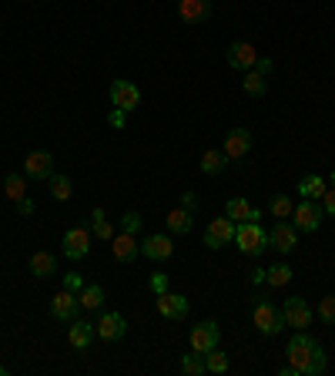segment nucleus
<instances>
[{"mask_svg":"<svg viewBox=\"0 0 335 376\" xmlns=\"http://www.w3.org/2000/svg\"><path fill=\"white\" fill-rule=\"evenodd\" d=\"M285 357H288V366H292L298 376H318V373H325V366H329V357H325L322 343L312 336H305V329H298L295 336L288 339Z\"/></svg>","mask_w":335,"mask_h":376,"instance_id":"obj_1","label":"nucleus"},{"mask_svg":"<svg viewBox=\"0 0 335 376\" xmlns=\"http://www.w3.org/2000/svg\"><path fill=\"white\" fill-rule=\"evenodd\" d=\"M235 245L245 256H261L268 249V232L259 222H238L235 226Z\"/></svg>","mask_w":335,"mask_h":376,"instance_id":"obj_2","label":"nucleus"},{"mask_svg":"<svg viewBox=\"0 0 335 376\" xmlns=\"http://www.w3.org/2000/svg\"><path fill=\"white\" fill-rule=\"evenodd\" d=\"M252 322L259 326V333L265 336H279L281 329H285V316H281V309H275L272 302H255V309H252Z\"/></svg>","mask_w":335,"mask_h":376,"instance_id":"obj_3","label":"nucleus"},{"mask_svg":"<svg viewBox=\"0 0 335 376\" xmlns=\"http://www.w3.org/2000/svg\"><path fill=\"white\" fill-rule=\"evenodd\" d=\"M322 215H325V208L316 205V198H302L295 208H292V226L298 232H316L322 226Z\"/></svg>","mask_w":335,"mask_h":376,"instance_id":"obj_4","label":"nucleus"},{"mask_svg":"<svg viewBox=\"0 0 335 376\" xmlns=\"http://www.w3.org/2000/svg\"><path fill=\"white\" fill-rule=\"evenodd\" d=\"M188 343H191V350H195V353H202V357L211 353V350L222 343V329H218V322H215V320L198 322V326L191 329V339H188Z\"/></svg>","mask_w":335,"mask_h":376,"instance_id":"obj_5","label":"nucleus"},{"mask_svg":"<svg viewBox=\"0 0 335 376\" xmlns=\"http://www.w3.org/2000/svg\"><path fill=\"white\" fill-rule=\"evenodd\" d=\"M91 235L94 232H88V228H67L64 232V239H60V249H64V256L67 259H84L88 252H91Z\"/></svg>","mask_w":335,"mask_h":376,"instance_id":"obj_6","label":"nucleus"},{"mask_svg":"<svg viewBox=\"0 0 335 376\" xmlns=\"http://www.w3.org/2000/svg\"><path fill=\"white\" fill-rule=\"evenodd\" d=\"M235 226H238V222H231L228 215H224V219H215V222L205 228L202 242H205L208 249H222V245L235 242Z\"/></svg>","mask_w":335,"mask_h":376,"instance_id":"obj_7","label":"nucleus"},{"mask_svg":"<svg viewBox=\"0 0 335 376\" xmlns=\"http://www.w3.org/2000/svg\"><path fill=\"white\" fill-rule=\"evenodd\" d=\"M281 316H285V326H295V329H305L312 322V306L302 299V296H288L285 306H281Z\"/></svg>","mask_w":335,"mask_h":376,"instance_id":"obj_8","label":"nucleus"},{"mask_svg":"<svg viewBox=\"0 0 335 376\" xmlns=\"http://www.w3.org/2000/svg\"><path fill=\"white\" fill-rule=\"evenodd\" d=\"M252 141H255V138H252L248 128H231L228 138H224V148L222 151L228 155V162H242L245 155L252 151Z\"/></svg>","mask_w":335,"mask_h":376,"instance_id":"obj_9","label":"nucleus"},{"mask_svg":"<svg viewBox=\"0 0 335 376\" xmlns=\"http://www.w3.org/2000/svg\"><path fill=\"white\" fill-rule=\"evenodd\" d=\"M108 94H111V104L121 108V111H134V108L141 104V91H138L131 81H114Z\"/></svg>","mask_w":335,"mask_h":376,"instance_id":"obj_10","label":"nucleus"},{"mask_svg":"<svg viewBox=\"0 0 335 376\" xmlns=\"http://www.w3.org/2000/svg\"><path fill=\"white\" fill-rule=\"evenodd\" d=\"M77 309H81V302H77V292H71V289L57 292L54 299H51V316L60 320V322H74L77 320Z\"/></svg>","mask_w":335,"mask_h":376,"instance_id":"obj_11","label":"nucleus"},{"mask_svg":"<svg viewBox=\"0 0 335 376\" xmlns=\"http://www.w3.org/2000/svg\"><path fill=\"white\" fill-rule=\"evenodd\" d=\"M24 175L27 178H51L54 175V155L51 151H31L27 162H24Z\"/></svg>","mask_w":335,"mask_h":376,"instance_id":"obj_12","label":"nucleus"},{"mask_svg":"<svg viewBox=\"0 0 335 376\" xmlns=\"http://www.w3.org/2000/svg\"><path fill=\"white\" fill-rule=\"evenodd\" d=\"M94 329H97V336L104 339V343H114V339H121L128 333V322L121 313H104L101 320L94 322Z\"/></svg>","mask_w":335,"mask_h":376,"instance_id":"obj_13","label":"nucleus"},{"mask_svg":"<svg viewBox=\"0 0 335 376\" xmlns=\"http://www.w3.org/2000/svg\"><path fill=\"white\" fill-rule=\"evenodd\" d=\"M255 61H259V54H255V47L248 40H235L228 47V68H235V71H252Z\"/></svg>","mask_w":335,"mask_h":376,"instance_id":"obj_14","label":"nucleus"},{"mask_svg":"<svg viewBox=\"0 0 335 376\" xmlns=\"http://www.w3.org/2000/svg\"><path fill=\"white\" fill-rule=\"evenodd\" d=\"M298 242V228L288 226V222H275V228L268 232V249L275 252H292Z\"/></svg>","mask_w":335,"mask_h":376,"instance_id":"obj_15","label":"nucleus"},{"mask_svg":"<svg viewBox=\"0 0 335 376\" xmlns=\"http://www.w3.org/2000/svg\"><path fill=\"white\" fill-rule=\"evenodd\" d=\"M154 306H158V313H161V316H165V320H185L188 316V299L185 296H174V292H158V302H154Z\"/></svg>","mask_w":335,"mask_h":376,"instance_id":"obj_16","label":"nucleus"},{"mask_svg":"<svg viewBox=\"0 0 335 376\" xmlns=\"http://www.w3.org/2000/svg\"><path fill=\"white\" fill-rule=\"evenodd\" d=\"M141 256L145 259H154V263H165L174 256V242L168 239V235H148L145 242H141Z\"/></svg>","mask_w":335,"mask_h":376,"instance_id":"obj_17","label":"nucleus"},{"mask_svg":"<svg viewBox=\"0 0 335 376\" xmlns=\"http://www.w3.org/2000/svg\"><path fill=\"white\" fill-rule=\"evenodd\" d=\"M111 252H114V259L117 263H134L138 259V252H141V245H138V239L131 235V232H117L111 239Z\"/></svg>","mask_w":335,"mask_h":376,"instance_id":"obj_18","label":"nucleus"},{"mask_svg":"<svg viewBox=\"0 0 335 376\" xmlns=\"http://www.w3.org/2000/svg\"><path fill=\"white\" fill-rule=\"evenodd\" d=\"M178 14L188 24H202L211 17V0H178Z\"/></svg>","mask_w":335,"mask_h":376,"instance_id":"obj_19","label":"nucleus"},{"mask_svg":"<svg viewBox=\"0 0 335 376\" xmlns=\"http://www.w3.org/2000/svg\"><path fill=\"white\" fill-rule=\"evenodd\" d=\"M94 336H97V329H94V322H88V320H74L71 322V333H67V339H71V346L74 350H91V343H94Z\"/></svg>","mask_w":335,"mask_h":376,"instance_id":"obj_20","label":"nucleus"},{"mask_svg":"<svg viewBox=\"0 0 335 376\" xmlns=\"http://www.w3.org/2000/svg\"><path fill=\"white\" fill-rule=\"evenodd\" d=\"M224 215L231 219V222H259L261 212L259 208H252L245 198H228V205H224Z\"/></svg>","mask_w":335,"mask_h":376,"instance_id":"obj_21","label":"nucleus"},{"mask_svg":"<svg viewBox=\"0 0 335 376\" xmlns=\"http://www.w3.org/2000/svg\"><path fill=\"white\" fill-rule=\"evenodd\" d=\"M31 272H34L38 279H47V276L57 272V259L51 252H34V256H31Z\"/></svg>","mask_w":335,"mask_h":376,"instance_id":"obj_22","label":"nucleus"},{"mask_svg":"<svg viewBox=\"0 0 335 376\" xmlns=\"http://www.w3.org/2000/svg\"><path fill=\"white\" fill-rule=\"evenodd\" d=\"M195 226V215L188 212V208H174V212H168V228L174 232V235H188Z\"/></svg>","mask_w":335,"mask_h":376,"instance_id":"obj_23","label":"nucleus"},{"mask_svg":"<svg viewBox=\"0 0 335 376\" xmlns=\"http://www.w3.org/2000/svg\"><path fill=\"white\" fill-rule=\"evenodd\" d=\"M3 195H7V202L17 205L20 198H27V178L24 175H7L3 178Z\"/></svg>","mask_w":335,"mask_h":376,"instance_id":"obj_24","label":"nucleus"},{"mask_svg":"<svg viewBox=\"0 0 335 376\" xmlns=\"http://www.w3.org/2000/svg\"><path fill=\"white\" fill-rule=\"evenodd\" d=\"M325 178H322V175H305V178H302V182H298V195H302V198H322V195H325Z\"/></svg>","mask_w":335,"mask_h":376,"instance_id":"obj_25","label":"nucleus"},{"mask_svg":"<svg viewBox=\"0 0 335 376\" xmlns=\"http://www.w3.org/2000/svg\"><path fill=\"white\" fill-rule=\"evenodd\" d=\"M224 165H228V155L218 148H211L202 155V171L205 175H218V171H224Z\"/></svg>","mask_w":335,"mask_h":376,"instance_id":"obj_26","label":"nucleus"},{"mask_svg":"<svg viewBox=\"0 0 335 376\" xmlns=\"http://www.w3.org/2000/svg\"><path fill=\"white\" fill-rule=\"evenodd\" d=\"M265 282H268V285H275V289L288 285V282H292V265H285V263L268 265V269H265Z\"/></svg>","mask_w":335,"mask_h":376,"instance_id":"obj_27","label":"nucleus"},{"mask_svg":"<svg viewBox=\"0 0 335 376\" xmlns=\"http://www.w3.org/2000/svg\"><path fill=\"white\" fill-rule=\"evenodd\" d=\"M77 302H81V309H101L104 289H101V285H84V289L77 292Z\"/></svg>","mask_w":335,"mask_h":376,"instance_id":"obj_28","label":"nucleus"},{"mask_svg":"<svg viewBox=\"0 0 335 376\" xmlns=\"http://www.w3.org/2000/svg\"><path fill=\"white\" fill-rule=\"evenodd\" d=\"M242 88H245V94H248V97H261L268 84H265V75H259V71L252 68V71H245V84H242Z\"/></svg>","mask_w":335,"mask_h":376,"instance_id":"obj_29","label":"nucleus"},{"mask_svg":"<svg viewBox=\"0 0 335 376\" xmlns=\"http://www.w3.org/2000/svg\"><path fill=\"white\" fill-rule=\"evenodd\" d=\"M292 198L288 195H272V202H268V212L275 215V222H285L288 215H292Z\"/></svg>","mask_w":335,"mask_h":376,"instance_id":"obj_30","label":"nucleus"},{"mask_svg":"<svg viewBox=\"0 0 335 376\" xmlns=\"http://www.w3.org/2000/svg\"><path fill=\"white\" fill-rule=\"evenodd\" d=\"M71 191H74V185H71L67 175H51V195H54L57 202H67Z\"/></svg>","mask_w":335,"mask_h":376,"instance_id":"obj_31","label":"nucleus"},{"mask_svg":"<svg viewBox=\"0 0 335 376\" xmlns=\"http://www.w3.org/2000/svg\"><path fill=\"white\" fill-rule=\"evenodd\" d=\"M205 370H208V373H218V376L228 373V357H224L218 346H215L211 353H205Z\"/></svg>","mask_w":335,"mask_h":376,"instance_id":"obj_32","label":"nucleus"},{"mask_svg":"<svg viewBox=\"0 0 335 376\" xmlns=\"http://www.w3.org/2000/svg\"><path fill=\"white\" fill-rule=\"evenodd\" d=\"M181 373H188V376H202V373H208V370H205V357L191 350V353H188V357L181 359Z\"/></svg>","mask_w":335,"mask_h":376,"instance_id":"obj_33","label":"nucleus"},{"mask_svg":"<svg viewBox=\"0 0 335 376\" xmlns=\"http://www.w3.org/2000/svg\"><path fill=\"white\" fill-rule=\"evenodd\" d=\"M318 316L325 326H335V296H325V299L318 302Z\"/></svg>","mask_w":335,"mask_h":376,"instance_id":"obj_34","label":"nucleus"},{"mask_svg":"<svg viewBox=\"0 0 335 376\" xmlns=\"http://www.w3.org/2000/svg\"><path fill=\"white\" fill-rule=\"evenodd\" d=\"M121 232L138 235V232H141V212H124V219H121Z\"/></svg>","mask_w":335,"mask_h":376,"instance_id":"obj_35","label":"nucleus"},{"mask_svg":"<svg viewBox=\"0 0 335 376\" xmlns=\"http://www.w3.org/2000/svg\"><path fill=\"white\" fill-rule=\"evenodd\" d=\"M94 235H97V239H108V242H111V239H114V228H111V222H108V219H101V222H94Z\"/></svg>","mask_w":335,"mask_h":376,"instance_id":"obj_36","label":"nucleus"},{"mask_svg":"<svg viewBox=\"0 0 335 376\" xmlns=\"http://www.w3.org/2000/svg\"><path fill=\"white\" fill-rule=\"evenodd\" d=\"M322 208H325V215H332L335 219V188H325V195H322Z\"/></svg>","mask_w":335,"mask_h":376,"instance_id":"obj_37","label":"nucleus"},{"mask_svg":"<svg viewBox=\"0 0 335 376\" xmlns=\"http://www.w3.org/2000/svg\"><path fill=\"white\" fill-rule=\"evenodd\" d=\"M181 208H188V212L195 215V212H198V195H195V191H185V195H181Z\"/></svg>","mask_w":335,"mask_h":376,"instance_id":"obj_38","label":"nucleus"},{"mask_svg":"<svg viewBox=\"0 0 335 376\" xmlns=\"http://www.w3.org/2000/svg\"><path fill=\"white\" fill-rule=\"evenodd\" d=\"M124 114H128V111H121V108H114V111L108 114V125H111V128H124Z\"/></svg>","mask_w":335,"mask_h":376,"instance_id":"obj_39","label":"nucleus"},{"mask_svg":"<svg viewBox=\"0 0 335 376\" xmlns=\"http://www.w3.org/2000/svg\"><path fill=\"white\" fill-rule=\"evenodd\" d=\"M64 289H71V292H81V289H84V282H81V276H77V272H71V276L64 279Z\"/></svg>","mask_w":335,"mask_h":376,"instance_id":"obj_40","label":"nucleus"},{"mask_svg":"<svg viewBox=\"0 0 335 376\" xmlns=\"http://www.w3.org/2000/svg\"><path fill=\"white\" fill-rule=\"evenodd\" d=\"M151 289H154V296H158V292H165V289H168V279L161 276V272H154V276H151Z\"/></svg>","mask_w":335,"mask_h":376,"instance_id":"obj_41","label":"nucleus"},{"mask_svg":"<svg viewBox=\"0 0 335 376\" xmlns=\"http://www.w3.org/2000/svg\"><path fill=\"white\" fill-rule=\"evenodd\" d=\"M34 208H38V205H34V198H20V202H17L20 215H34Z\"/></svg>","mask_w":335,"mask_h":376,"instance_id":"obj_42","label":"nucleus"},{"mask_svg":"<svg viewBox=\"0 0 335 376\" xmlns=\"http://www.w3.org/2000/svg\"><path fill=\"white\" fill-rule=\"evenodd\" d=\"M255 71L268 77V71H272V61H268V57H261V61H255Z\"/></svg>","mask_w":335,"mask_h":376,"instance_id":"obj_43","label":"nucleus"},{"mask_svg":"<svg viewBox=\"0 0 335 376\" xmlns=\"http://www.w3.org/2000/svg\"><path fill=\"white\" fill-rule=\"evenodd\" d=\"M252 282L259 285V282H265V269H255V276H252Z\"/></svg>","mask_w":335,"mask_h":376,"instance_id":"obj_44","label":"nucleus"},{"mask_svg":"<svg viewBox=\"0 0 335 376\" xmlns=\"http://www.w3.org/2000/svg\"><path fill=\"white\" fill-rule=\"evenodd\" d=\"M332 188H335V171H332Z\"/></svg>","mask_w":335,"mask_h":376,"instance_id":"obj_45","label":"nucleus"}]
</instances>
